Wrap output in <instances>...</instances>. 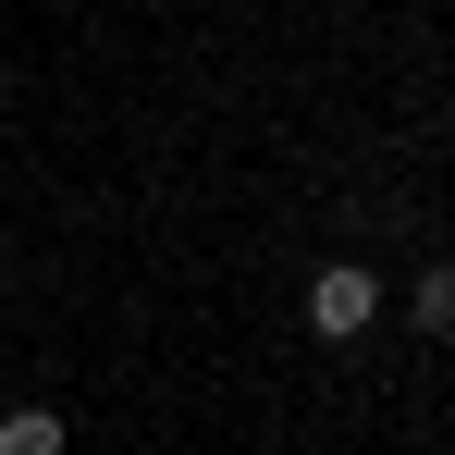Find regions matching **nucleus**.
<instances>
[{"label": "nucleus", "instance_id": "obj_1", "mask_svg": "<svg viewBox=\"0 0 455 455\" xmlns=\"http://www.w3.org/2000/svg\"><path fill=\"white\" fill-rule=\"evenodd\" d=\"M370 320H381V283L357 271V259H332V271L307 283V332H320V345H357Z\"/></svg>", "mask_w": 455, "mask_h": 455}, {"label": "nucleus", "instance_id": "obj_2", "mask_svg": "<svg viewBox=\"0 0 455 455\" xmlns=\"http://www.w3.org/2000/svg\"><path fill=\"white\" fill-rule=\"evenodd\" d=\"M0 455H62V406H0Z\"/></svg>", "mask_w": 455, "mask_h": 455}, {"label": "nucleus", "instance_id": "obj_3", "mask_svg": "<svg viewBox=\"0 0 455 455\" xmlns=\"http://www.w3.org/2000/svg\"><path fill=\"white\" fill-rule=\"evenodd\" d=\"M406 307H419V332H443V345H455V259H431V271H419V296H406Z\"/></svg>", "mask_w": 455, "mask_h": 455}, {"label": "nucleus", "instance_id": "obj_4", "mask_svg": "<svg viewBox=\"0 0 455 455\" xmlns=\"http://www.w3.org/2000/svg\"><path fill=\"white\" fill-rule=\"evenodd\" d=\"M0 99H12V75H0Z\"/></svg>", "mask_w": 455, "mask_h": 455}, {"label": "nucleus", "instance_id": "obj_5", "mask_svg": "<svg viewBox=\"0 0 455 455\" xmlns=\"http://www.w3.org/2000/svg\"><path fill=\"white\" fill-rule=\"evenodd\" d=\"M443 124H455V111H443Z\"/></svg>", "mask_w": 455, "mask_h": 455}]
</instances>
